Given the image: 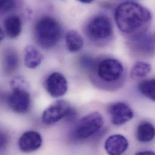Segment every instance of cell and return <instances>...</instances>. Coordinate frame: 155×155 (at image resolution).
<instances>
[{"mask_svg":"<svg viewBox=\"0 0 155 155\" xmlns=\"http://www.w3.org/2000/svg\"><path fill=\"white\" fill-rule=\"evenodd\" d=\"M35 38L43 48L54 47L61 36V27L58 21L50 16H44L36 23L35 28Z\"/></svg>","mask_w":155,"mask_h":155,"instance_id":"7a4b0ae2","label":"cell"},{"mask_svg":"<svg viewBox=\"0 0 155 155\" xmlns=\"http://www.w3.org/2000/svg\"><path fill=\"white\" fill-rule=\"evenodd\" d=\"M42 143L41 135L35 131L26 132L22 135L18 141L21 151L30 153L39 149Z\"/></svg>","mask_w":155,"mask_h":155,"instance_id":"30bf717a","label":"cell"},{"mask_svg":"<svg viewBox=\"0 0 155 155\" xmlns=\"http://www.w3.org/2000/svg\"><path fill=\"white\" fill-rule=\"evenodd\" d=\"M11 87L13 89L16 88H25L27 89L28 86L26 79L22 76H17L14 78L10 83Z\"/></svg>","mask_w":155,"mask_h":155,"instance_id":"d6986e66","label":"cell"},{"mask_svg":"<svg viewBox=\"0 0 155 155\" xmlns=\"http://www.w3.org/2000/svg\"><path fill=\"white\" fill-rule=\"evenodd\" d=\"M8 104L15 112L24 114L27 112L30 106V95L27 89H13L8 95Z\"/></svg>","mask_w":155,"mask_h":155,"instance_id":"52a82bcc","label":"cell"},{"mask_svg":"<svg viewBox=\"0 0 155 155\" xmlns=\"http://www.w3.org/2000/svg\"><path fill=\"white\" fill-rule=\"evenodd\" d=\"M108 110L112 123L117 126L124 124L134 117L132 110L124 103H114L109 106Z\"/></svg>","mask_w":155,"mask_h":155,"instance_id":"ba28073f","label":"cell"},{"mask_svg":"<svg viewBox=\"0 0 155 155\" xmlns=\"http://www.w3.org/2000/svg\"><path fill=\"white\" fill-rule=\"evenodd\" d=\"M41 53L33 46L28 45L24 50V64L30 69L36 68L42 61Z\"/></svg>","mask_w":155,"mask_h":155,"instance_id":"4fadbf2b","label":"cell"},{"mask_svg":"<svg viewBox=\"0 0 155 155\" xmlns=\"http://www.w3.org/2000/svg\"><path fill=\"white\" fill-rule=\"evenodd\" d=\"M151 69L150 64L144 62H137L132 68L130 77L134 80L145 78L150 73Z\"/></svg>","mask_w":155,"mask_h":155,"instance_id":"e0dca14e","label":"cell"},{"mask_svg":"<svg viewBox=\"0 0 155 155\" xmlns=\"http://www.w3.org/2000/svg\"><path fill=\"white\" fill-rule=\"evenodd\" d=\"M99 78L106 82H114L122 76L124 68L118 61L114 59H106L101 61L97 66Z\"/></svg>","mask_w":155,"mask_h":155,"instance_id":"8992f818","label":"cell"},{"mask_svg":"<svg viewBox=\"0 0 155 155\" xmlns=\"http://www.w3.org/2000/svg\"><path fill=\"white\" fill-rule=\"evenodd\" d=\"M71 112V107L67 101L59 100L50 104L44 111L42 120L45 124H53L64 117L70 115Z\"/></svg>","mask_w":155,"mask_h":155,"instance_id":"5b68a950","label":"cell"},{"mask_svg":"<svg viewBox=\"0 0 155 155\" xmlns=\"http://www.w3.org/2000/svg\"><path fill=\"white\" fill-rule=\"evenodd\" d=\"M138 90L143 95L155 101V79L142 81L138 84Z\"/></svg>","mask_w":155,"mask_h":155,"instance_id":"ac0fdd59","label":"cell"},{"mask_svg":"<svg viewBox=\"0 0 155 155\" xmlns=\"http://www.w3.org/2000/svg\"><path fill=\"white\" fill-rule=\"evenodd\" d=\"M84 62H86V63H87V61H86V60H85V61H84ZM91 62V61H89V60H87V63H88V64H89V62ZM86 65H87V64H86Z\"/></svg>","mask_w":155,"mask_h":155,"instance_id":"cb8c5ba5","label":"cell"},{"mask_svg":"<svg viewBox=\"0 0 155 155\" xmlns=\"http://www.w3.org/2000/svg\"><path fill=\"white\" fill-rule=\"evenodd\" d=\"M86 31L88 36L94 40L105 39L112 34V25L107 16L98 15L88 22Z\"/></svg>","mask_w":155,"mask_h":155,"instance_id":"277c9868","label":"cell"},{"mask_svg":"<svg viewBox=\"0 0 155 155\" xmlns=\"http://www.w3.org/2000/svg\"><path fill=\"white\" fill-rule=\"evenodd\" d=\"M15 0H0V10L2 15L13 10L15 7Z\"/></svg>","mask_w":155,"mask_h":155,"instance_id":"ffe728a7","label":"cell"},{"mask_svg":"<svg viewBox=\"0 0 155 155\" xmlns=\"http://www.w3.org/2000/svg\"><path fill=\"white\" fill-rule=\"evenodd\" d=\"M136 135L139 141L142 143L150 142L155 138V127L150 123H143L138 126Z\"/></svg>","mask_w":155,"mask_h":155,"instance_id":"5bb4252c","label":"cell"},{"mask_svg":"<svg viewBox=\"0 0 155 155\" xmlns=\"http://www.w3.org/2000/svg\"><path fill=\"white\" fill-rule=\"evenodd\" d=\"M78 1L82 2V3H85V4H89L92 2L94 0H78Z\"/></svg>","mask_w":155,"mask_h":155,"instance_id":"603a6c76","label":"cell"},{"mask_svg":"<svg viewBox=\"0 0 155 155\" xmlns=\"http://www.w3.org/2000/svg\"><path fill=\"white\" fill-rule=\"evenodd\" d=\"M3 62L5 72L7 74L13 73L18 67L19 59L18 54L14 50H7L4 54Z\"/></svg>","mask_w":155,"mask_h":155,"instance_id":"2e32d148","label":"cell"},{"mask_svg":"<svg viewBox=\"0 0 155 155\" xmlns=\"http://www.w3.org/2000/svg\"><path fill=\"white\" fill-rule=\"evenodd\" d=\"M137 155H155V152H152V151H143V152H140L136 153Z\"/></svg>","mask_w":155,"mask_h":155,"instance_id":"7402d4cb","label":"cell"},{"mask_svg":"<svg viewBox=\"0 0 155 155\" xmlns=\"http://www.w3.org/2000/svg\"><path fill=\"white\" fill-rule=\"evenodd\" d=\"M103 116L98 112L91 113L82 118L76 126L75 134L78 139H86L96 134L103 126Z\"/></svg>","mask_w":155,"mask_h":155,"instance_id":"3957f363","label":"cell"},{"mask_svg":"<svg viewBox=\"0 0 155 155\" xmlns=\"http://www.w3.org/2000/svg\"><path fill=\"white\" fill-rule=\"evenodd\" d=\"M65 41L68 50L73 53L80 51L83 46L81 36L75 30H70L67 33Z\"/></svg>","mask_w":155,"mask_h":155,"instance_id":"9a60e30c","label":"cell"},{"mask_svg":"<svg viewBox=\"0 0 155 155\" xmlns=\"http://www.w3.org/2000/svg\"><path fill=\"white\" fill-rule=\"evenodd\" d=\"M6 141H7V139L6 137H5L4 135H3L2 134H1V148H3V147L6 144Z\"/></svg>","mask_w":155,"mask_h":155,"instance_id":"44dd1931","label":"cell"},{"mask_svg":"<svg viewBox=\"0 0 155 155\" xmlns=\"http://www.w3.org/2000/svg\"><path fill=\"white\" fill-rule=\"evenodd\" d=\"M46 88L48 94L53 97H60L67 91V79L60 73H53L46 80Z\"/></svg>","mask_w":155,"mask_h":155,"instance_id":"9c48e42d","label":"cell"},{"mask_svg":"<svg viewBox=\"0 0 155 155\" xmlns=\"http://www.w3.org/2000/svg\"><path fill=\"white\" fill-rule=\"evenodd\" d=\"M150 11L142 5L132 1L120 4L115 12V20L118 28L125 34H135L143 30L150 23Z\"/></svg>","mask_w":155,"mask_h":155,"instance_id":"6da1fadb","label":"cell"},{"mask_svg":"<svg viewBox=\"0 0 155 155\" xmlns=\"http://www.w3.org/2000/svg\"><path fill=\"white\" fill-rule=\"evenodd\" d=\"M129 147L127 140L120 134L109 137L105 142V150L109 155H119L124 153Z\"/></svg>","mask_w":155,"mask_h":155,"instance_id":"8fae6325","label":"cell"},{"mask_svg":"<svg viewBox=\"0 0 155 155\" xmlns=\"http://www.w3.org/2000/svg\"><path fill=\"white\" fill-rule=\"evenodd\" d=\"M4 31L10 38H16L19 36L22 31V21L16 15L7 17L4 22Z\"/></svg>","mask_w":155,"mask_h":155,"instance_id":"7c38bea8","label":"cell"}]
</instances>
